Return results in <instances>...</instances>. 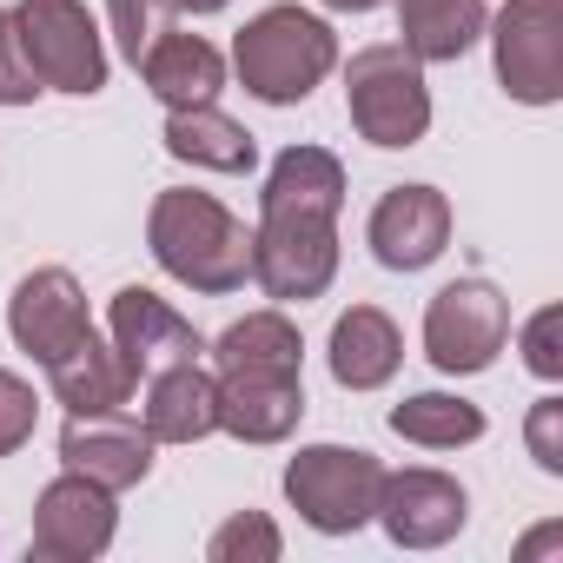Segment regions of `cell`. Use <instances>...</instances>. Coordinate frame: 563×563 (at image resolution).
<instances>
[{
  "mask_svg": "<svg viewBox=\"0 0 563 563\" xmlns=\"http://www.w3.org/2000/svg\"><path fill=\"white\" fill-rule=\"evenodd\" d=\"M113 523H120L113 490H100L93 477L67 471L34 504V556H47V563H87V556H100L113 543Z\"/></svg>",
  "mask_w": 563,
  "mask_h": 563,
  "instance_id": "cell-9",
  "label": "cell"
},
{
  "mask_svg": "<svg viewBox=\"0 0 563 563\" xmlns=\"http://www.w3.org/2000/svg\"><path fill=\"white\" fill-rule=\"evenodd\" d=\"M325 8H339V14H372L378 0H325Z\"/></svg>",
  "mask_w": 563,
  "mask_h": 563,
  "instance_id": "cell-31",
  "label": "cell"
},
{
  "mask_svg": "<svg viewBox=\"0 0 563 563\" xmlns=\"http://www.w3.org/2000/svg\"><path fill=\"white\" fill-rule=\"evenodd\" d=\"M166 153L186 159V166H206V173H252L258 146L239 120H225L219 107H179L166 120Z\"/></svg>",
  "mask_w": 563,
  "mask_h": 563,
  "instance_id": "cell-21",
  "label": "cell"
},
{
  "mask_svg": "<svg viewBox=\"0 0 563 563\" xmlns=\"http://www.w3.org/2000/svg\"><path fill=\"white\" fill-rule=\"evenodd\" d=\"M398 365H405V339L378 306H352L332 325V378L345 391H378V385H391Z\"/></svg>",
  "mask_w": 563,
  "mask_h": 563,
  "instance_id": "cell-19",
  "label": "cell"
},
{
  "mask_svg": "<svg viewBox=\"0 0 563 563\" xmlns=\"http://www.w3.org/2000/svg\"><path fill=\"white\" fill-rule=\"evenodd\" d=\"M173 8H186V14H219V8H232V0H173Z\"/></svg>",
  "mask_w": 563,
  "mask_h": 563,
  "instance_id": "cell-30",
  "label": "cell"
},
{
  "mask_svg": "<svg viewBox=\"0 0 563 563\" xmlns=\"http://www.w3.org/2000/svg\"><path fill=\"white\" fill-rule=\"evenodd\" d=\"M14 34H21V54H27L41 87H60V93L107 87V47H100V27L87 21L80 0H21Z\"/></svg>",
  "mask_w": 563,
  "mask_h": 563,
  "instance_id": "cell-6",
  "label": "cell"
},
{
  "mask_svg": "<svg viewBox=\"0 0 563 563\" xmlns=\"http://www.w3.org/2000/svg\"><path fill=\"white\" fill-rule=\"evenodd\" d=\"M113 8V34H120V54L140 67V54L166 34V14H173V0H107Z\"/></svg>",
  "mask_w": 563,
  "mask_h": 563,
  "instance_id": "cell-25",
  "label": "cell"
},
{
  "mask_svg": "<svg viewBox=\"0 0 563 563\" xmlns=\"http://www.w3.org/2000/svg\"><path fill=\"white\" fill-rule=\"evenodd\" d=\"M140 74H146V87H153L173 113H179V107H212V93L225 87L219 47L199 41V34H173V27L140 54Z\"/></svg>",
  "mask_w": 563,
  "mask_h": 563,
  "instance_id": "cell-17",
  "label": "cell"
},
{
  "mask_svg": "<svg viewBox=\"0 0 563 563\" xmlns=\"http://www.w3.org/2000/svg\"><path fill=\"white\" fill-rule=\"evenodd\" d=\"M299 325L286 312H252L239 325L219 332L212 345V365L219 372H299Z\"/></svg>",
  "mask_w": 563,
  "mask_h": 563,
  "instance_id": "cell-22",
  "label": "cell"
},
{
  "mask_svg": "<svg viewBox=\"0 0 563 563\" xmlns=\"http://www.w3.org/2000/svg\"><path fill=\"white\" fill-rule=\"evenodd\" d=\"M378 265L391 272H424L444 245H451V199L438 186H391L378 206H372V225H365Z\"/></svg>",
  "mask_w": 563,
  "mask_h": 563,
  "instance_id": "cell-13",
  "label": "cell"
},
{
  "mask_svg": "<svg viewBox=\"0 0 563 563\" xmlns=\"http://www.w3.org/2000/svg\"><path fill=\"white\" fill-rule=\"evenodd\" d=\"M212 391H219V431H232L239 444H278L306 418L299 372H219Z\"/></svg>",
  "mask_w": 563,
  "mask_h": 563,
  "instance_id": "cell-15",
  "label": "cell"
},
{
  "mask_svg": "<svg viewBox=\"0 0 563 563\" xmlns=\"http://www.w3.org/2000/svg\"><path fill=\"white\" fill-rule=\"evenodd\" d=\"M339 206H345V166L325 146H286L258 192V232H252V278L265 299H319L339 272Z\"/></svg>",
  "mask_w": 563,
  "mask_h": 563,
  "instance_id": "cell-1",
  "label": "cell"
},
{
  "mask_svg": "<svg viewBox=\"0 0 563 563\" xmlns=\"http://www.w3.org/2000/svg\"><path fill=\"white\" fill-rule=\"evenodd\" d=\"M34 418H41L34 391H27L14 372H0V457H14V451L34 438Z\"/></svg>",
  "mask_w": 563,
  "mask_h": 563,
  "instance_id": "cell-26",
  "label": "cell"
},
{
  "mask_svg": "<svg viewBox=\"0 0 563 563\" xmlns=\"http://www.w3.org/2000/svg\"><path fill=\"white\" fill-rule=\"evenodd\" d=\"M146 245L159 272H173L192 292H239L252 278V232L212 192H159L146 219Z\"/></svg>",
  "mask_w": 563,
  "mask_h": 563,
  "instance_id": "cell-2",
  "label": "cell"
},
{
  "mask_svg": "<svg viewBox=\"0 0 563 563\" xmlns=\"http://www.w3.org/2000/svg\"><path fill=\"white\" fill-rule=\"evenodd\" d=\"M378 490H385V464L372 451H345V444H312L286 464V497L292 510L325 530V537H352L378 517Z\"/></svg>",
  "mask_w": 563,
  "mask_h": 563,
  "instance_id": "cell-5",
  "label": "cell"
},
{
  "mask_svg": "<svg viewBox=\"0 0 563 563\" xmlns=\"http://www.w3.org/2000/svg\"><path fill=\"white\" fill-rule=\"evenodd\" d=\"M107 332H113V352H120V365H126L133 378H153V372L186 365V358H199V352H206V339H199V332H192V325L159 299V292H146V286L113 292Z\"/></svg>",
  "mask_w": 563,
  "mask_h": 563,
  "instance_id": "cell-11",
  "label": "cell"
},
{
  "mask_svg": "<svg viewBox=\"0 0 563 563\" xmlns=\"http://www.w3.org/2000/svg\"><path fill=\"white\" fill-rule=\"evenodd\" d=\"M497 80L523 107H550L563 93V14L556 0H510L497 14Z\"/></svg>",
  "mask_w": 563,
  "mask_h": 563,
  "instance_id": "cell-8",
  "label": "cell"
},
{
  "mask_svg": "<svg viewBox=\"0 0 563 563\" xmlns=\"http://www.w3.org/2000/svg\"><path fill=\"white\" fill-rule=\"evenodd\" d=\"M464 484L444 477V471H385V490H378V523L398 550H438L464 530Z\"/></svg>",
  "mask_w": 563,
  "mask_h": 563,
  "instance_id": "cell-12",
  "label": "cell"
},
{
  "mask_svg": "<svg viewBox=\"0 0 563 563\" xmlns=\"http://www.w3.org/2000/svg\"><path fill=\"white\" fill-rule=\"evenodd\" d=\"M47 385H54V398L67 405V418H93V411H120L133 391H140V378L120 365V352L113 345H100L93 332L74 345V352H60L54 365H47Z\"/></svg>",
  "mask_w": 563,
  "mask_h": 563,
  "instance_id": "cell-18",
  "label": "cell"
},
{
  "mask_svg": "<svg viewBox=\"0 0 563 563\" xmlns=\"http://www.w3.org/2000/svg\"><path fill=\"white\" fill-rule=\"evenodd\" d=\"M345 107L352 126L372 146H418L431 126V87H424V60H411L405 47H365L345 67Z\"/></svg>",
  "mask_w": 563,
  "mask_h": 563,
  "instance_id": "cell-4",
  "label": "cell"
},
{
  "mask_svg": "<svg viewBox=\"0 0 563 563\" xmlns=\"http://www.w3.org/2000/svg\"><path fill=\"white\" fill-rule=\"evenodd\" d=\"M504 339H510V299L484 286V278H457V286H444L424 306V352L451 378L484 372L504 352Z\"/></svg>",
  "mask_w": 563,
  "mask_h": 563,
  "instance_id": "cell-7",
  "label": "cell"
},
{
  "mask_svg": "<svg viewBox=\"0 0 563 563\" xmlns=\"http://www.w3.org/2000/svg\"><path fill=\"white\" fill-rule=\"evenodd\" d=\"M556 332H563V312H556V306H543V312L530 319V332H523V358H530V372H537V378H563Z\"/></svg>",
  "mask_w": 563,
  "mask_h": 563,
  "instance_id": "cell-28",
  "label": "cell"
},
{
  "mask_svg": "<svg viewBox=\"0 0 563 563\" xmlns=\"http://www.w3.org/2000/svg\"><path fill=\"white\" fill-rule=\"evenodd\" d=\"M206 556L212 563H278V530H272L265 510H245V517H232V523L212 530Z\"/></svg>",
  "mask_w": 563,
  "mask_h": 563,
  "instance_id": "cell-24",
  "label": "cell"
},
{
  "mask_svg": "<svg viewBox=\"0 0 563 563\" xmlns=\"http://www.w3.org/2000/svg\"><path fill=\"white\" fill-rule=\"evenodd\" d=\"M153 444H199L206 431H219V391H212V372H199V358L186 365H166L146 378V418Z\"/></svg>",
  "mask_w": 563,
  "mask_h": 563,
  "instance_id": "cell-16",
  "label": "cell"
},
{
  "mask_svg": "<svg viewBox=\"0 0 563 563\" xmlns=\"http://www.w3.org/2000/svg\"><path fill=\"white\" fill-rule=\"evenodd\" d=\"M41 93L27 54H21V34H14V14H0V107H27Z\"/></svg>",
  "mask_w": 563,
  "mask_h": 563,
  "instance_id": "cell-27",
  "label": "cell"
},
{
  "mask_svg": "<svg viewBox=\"0 0 563 563\" xmlns=\"http://www.w3.org/2000/svg\"><path fill=\"white\" fill-rule=\"evenodd\" d=\"M332 60H339L332 27L319 14H299V8H265L232 41V67L245 80V93L265 107H299L332 74Z\"/></svg>",
  "mask_w": 563,
  "mask_h": 563,
  "instance_id": "cell-3",
  "label": "cell"
},
{
  "mask_svg": "<svg viewBox=\"0 0 563 563\" xmlns=\"http://www.w3.org/2000/svg\"><path fill=\"white\" fill-rule=\"evenodd\" d=\"M8 332H14V345H21L27 358H41V365H54L60 352H74V345L93 332L74 272H60V265L27 272L21 286H14V306H8Z\"/></svg>",
  "mask_w": 563,
  "mask_h": 563,
  "instance_id": "cell-10",
  "label": "cell"
},
{
  "mask_svg": "<svg viewBox=\"0 0 563 563\" xmlns=\"http://www.w3.org/2000/svg\"><path fill=\"white\" fill-rule=\"evenodd\" d=\"M530 457L556 477L563 471V398H543L537 411H530Z\"/></svg>",
  "mask_w": 563,
  "mask_h": 563,
  "instance_id": "cell-29",
  "label": "cell"
},
{
  "mask_svg": "<svg viewBox=\"0 0 563 563\" xmlns=\"http://www.w3.org/2000/svg\"><path fill=\"white\" fill-rule=\"evenodd\" d=\"M391 431L405 444H424V451H457V444H477L484 438V411L451 398V391H418L391 411Z\"/></svg>",
  "mask_w": 563,
  "mask_h": 563,
  "instance_id": "cell-23",
  "label": "cell"
},
{
  "mask_svg": "<svg viewBox=\"0 0 563 563\" xmlns=\"http://www.w3.org/2000/svg\"><path fill=\"white\" fill-rule=\"evenodd\" d=\"M398 34L411 60H464L484 34V0H398Z\"/></svg>",
  "mask_w": 563,
  "mask_h": 563,
  "instance_id": "cell-20",
  "label": "cell"
},
{
  "mask_svg": "<svg viewBox=\"0 0 563 563\" xmlns=\"http://www.w3.org/2000/svg\"><path fill=\"white\" fill-rule=\"evenodd\" d=\"M60 464L93 477L100 490H133L153 471V431L133 424L126 411H93V418H67L60 431Z\"/></svg>",
  "mask_w": 563,
  "mask_h": 563,
  "instance_id": "cell-14",
  "label": "cell"
}]
</instances>
